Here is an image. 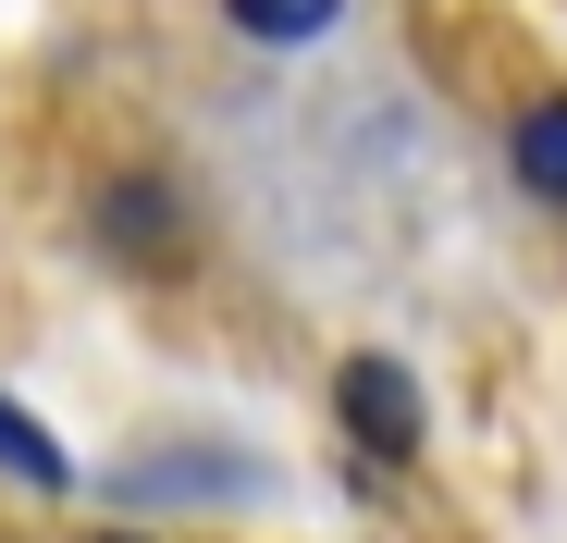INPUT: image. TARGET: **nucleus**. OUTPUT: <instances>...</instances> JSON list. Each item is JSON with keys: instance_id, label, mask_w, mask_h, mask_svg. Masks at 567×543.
<instances>
[{"instance_id": "obj_5", "label": "nucleus", "mask_w": 567, "mask_h": 543, "mask_svg": "<svg viewBox=\"0 0 567 543\" xmlns=\"http://www.w3.org/2000/svg\"><path fill=\"white\" fill-rule=\"evenodd\" d=\"M148 494H247V458L198 444V458H148V470H124V506H148Z\"/></svg>"}, {"instance_id": "obj_3", "label": "nucleus", "mask_w": 567, "mask_h": 543, "mask_svg": "<svg viewBox=\"0 0 567 543\" xmlns=\"http://www.w3.org/2000/svg\"><path fill=\"white\" fill-rule=\"evenodd\" d=\"M506 161H518V186H530L543 211H567V100H530L518 136H506Z\"/></svg>"}, {"instance_id": "obj_4", "label": "nucleus", "mask_w": 567, "mask_h": 543, "mask_svg": "<svg viewBox=\"0 0 567 543\" xmlns=\"http://www.w3.org/2000/svg\"><path fill=\"white\" fill-rule=\"evenodd\" d=\"M0 470H13L25 494H62V482H74V458H62V432H50L38 408H13V396H0Z\"/></svg>"}, {"instance_id": "obj_2", "label": "nucleus", "mask_w": 567, "mask_h": 543, "mask_svg": "<svg viewBox=\"0 0 567 543\" xmlns=\"http://www.w3.org/2000/svg\"><path fill=\"white\" fill-rule=\"evenodd\" d=\"M100 247L136 259V272H185V198H173V173H112V186H100Z\"/></svg>"}, {"instance_id": "obj_1", "label": "nucleus", "mask_w": 567, "mask_h": 543, "mask_svg": "<svg viewBox=\"0 0 567 543\" xmlns=\"http://www.w3.org/2000/svg\"><path fill=\"white\" fill-rule=\"evenodd\" d=\"M333 420H346V444H358L370 470L420 458V432H432V408H420V383H408V358H383V346H358L346 371H333Z\"/></svg>"}, {"instance_id": "obj_6", "label": "nucleus", "mask_w": 567, "mask_h": 543, "mask_svg": "<svg viewBox=\"0 0 567 543\" xmlns=\"http://www.w3.org/2000/svg\"><path fill=\"white\" fill-rule=\"evenodd\" d=\"M223 13H235V38H259V50H309V38H333L346 0H223Z\"/></svg>"}, {"instance_id": "obj_7", "label": "nucleus", "mask_w": 567, "mask_h": 543, "mask_svg": "<svg viewBox=\"0 0 567 543\" xmlns=\"http://www.w3.org/2000/svg\"><path fill=\"white\" fill-rule=\"evenodd\" d=\"M86 543H148V531H86Z\"/></svg>"}]
</instances>
